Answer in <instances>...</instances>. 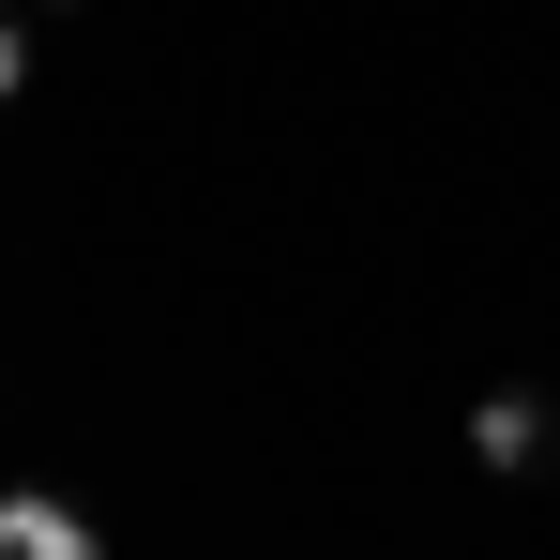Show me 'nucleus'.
<instances>
[{
    "instance_id": "obj_3",
    "label": "nucleus",
    "mask_w": 560,
    "mask_h": 560,
    "mask_svg": "<svg viewBox=\"0 0 560 560\" xmlns=\"http://www.w3.org/2000/svg\"><path fill=\"white\" fill-rule=\"evenodd\" d=\"M15 77H31V31H15V15H0V106H15Z\"/></svg>"
},
{
    "instance_id": "obj_4",
    "label": "nucleus",
    "mask_w": 560,
    "mask_h": 560,
    "mask_svg": "<svg viewBox=\"0 0 560 560\" xmlns=\"http://www.w3.org/2000/svg\"><path fill=\"white\" fill-rule=\"evenodd\" d=\"M46 15H77V0H46Z\"/></svg>"
},
{
    "instance_id": "obj_1",
    "label": "nucleus",
    "mask_w": 560,
    "mask_h": 560,
    "mask_svg": "<svg viewBox=\"0 0 560 560\" xmlns=\"http://www.w3.org/2000/svg\"><path fill=\"white\" fill-rule=\"evenodd\" d=\"M0 560H106V530L61 485H0Z\"/></svg>"
},
{
    "instance_id": "obj_2",
    "label": "nucleus",
    "mask_w": 560,
    "mask_h": 560,
    "mask_svg": "<svg viewBox=\"0 0 560 560\" xmlns=\"http://www.w3.org/2000/svg\"><path fill=\"white\" fill-rule=\"evenodd\" d=\"M546 440H560L546 394H485V409H469V455L500 469V485H515V469H546Z\"/></svg>"
}]
</instances>
